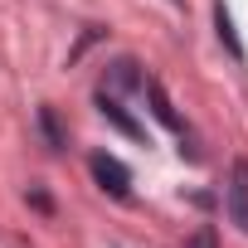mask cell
<instances>
[{"instance_id": "obj_5", "label": "cell", "mask_w": 248, "mask_h": 248, "mask_svg": "<svg viewBox=\"0 0 248 248\" xmlns=\"http://www.w3.org/2000/svg\"><path fill=\"white\" fill-rule=\"evenodd\" d=\"M214 34H219V44L229 49V59H233V63H243V59H248V49H243V39H238V30H233V15H229L224 0H214Z\"/></svg>"}, {"instance_id": "obj_10", "label": "cell", "mask_w": 248, "mask_h": 248, "mask_svg": "<svg viewBox=\"0 0 248 248\" xmlns=\"http://www.w3.org/2000/svg\"><path fill=\"white\" fill-rule=\"evenodd\" d=\"M170 5H185V0H170Z\"/></svg>"}, {"instance_id": "obj_9", "label": "cell", "mask_w": 248, "mask_h": 248, "mask_svg": "<svg viewBox=\"0 0 248 248\" xmlns=\"http://www.w3.org/2000/svg\"><path fill=\"white\" fill-rule=\"evenodd\" d=\"M195 248H214V233H209V229H204V233H200V238H195Z\"/></svg>"}, {"instance_id": "obj_1", "label": "cell", "mask_w": 248, "mask_h": 248, "mask_svg": "<svg viewBox=\"0 0 248 248\" xmlns=\"http://www.w3.org/2000/svg\"><path fill=\"white\" fill-rule=\"evenodd\" d=\"M224 214L238 233H248V156H238L229 166V185H224Z\"/></svg>"}, {"instance_id": "obj_7", "label": "cell", "mask_w": 248, "mask_h": 248, "mask_svg": "<svg viewBox=\"0 0 248 248\" xmlns=\"http://www.w3.org/2000/svg\"><path fill=\"white\" fill-rule=\"evenodd\" d=\"M39 132H44L49 151H63V146H68V141H63V132H59V117H54V107H39Z\"/></svg>"}, {"instance_id": "obj_3", "label": "cell", "mask_w": 248, "mask_h": 248, "mask_svg": "<svg viewBox=\"0 0 248 248\" xmlns=\"http://www.w3.org/2000/svg\"><path fill=\"white\" fill-rule=\"evenodd\" d=\"M141 88H146V97H151V112H156V122H161V127H170V132H175V137L185 141L190 132H185V122H180V112H175V102L166 97V88H161L156 78H146Z\"/></svg>"}, {"instance_id": "obj_6", "label": "cell", "mask_w": 248, "mask_h": 248, "mask_svg": "<svg viewBox=\"0 0 248 248\" xmlns=\"http://www.w3.org/2000/svg\"><path fill=\"white\" fill-rule=\"evenodd\" d=\"M141 83H146V78L137 73V59H117V63L107 68V83H102L97 93H112V97H117V93H127V88H141Z\"/></svg>"}, {"instance_id": "obj_8", "label": "cell", "mask_w": 248, "mask_h": 248, "mask_svg": "<svg viewBox=\"0 0 248 248\" xmlns=\"http://www.w3.org/2000/svg\"><path fill=\"white\" fill-rule=\"evenodd\" d=\"M25 200H30V204H34V209H39V214H49V209H54V200H49V195H44V190H30V195H25Z\"/></svg>"}, {"instance_id": "obj_2", "label": "cell", "mask_w": 248, "mask_h": 248, "mask_svg": "<svg viewBox=\"0 0 248 248\" xmlns=\"http://www.w3.org/2000/svg\"><path fill=\"white\" fill-rule=\"evenodd\" d=\"M88 170H93V180H97V190H107L112 200H127V195H132V170L122 166L117 156H107V151H97V156L88 161Z\"/></svg>"}, {"instance_id": "obj_4", "label": "cell", "mask_w": 248, "mask_h": 248, "mask_svg": "<svg viewBox=\"0 0 248 248\" xmlns=\"http://www.w3.org/2000/svg\"><path fill=\"white\" fill-rule=\"evenodd\" d=\"M97 112H102V117L112 122V127H117L122 137H132V141H146V132H141V122H137V117H132L127 107H122V102H117L112 93H97Z\"/></svg>"}]
</instances>
